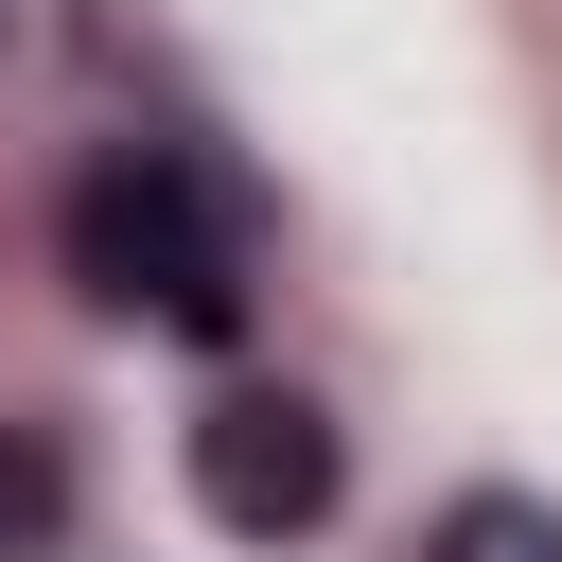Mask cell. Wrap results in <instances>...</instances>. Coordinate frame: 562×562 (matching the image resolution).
<instances>
[{
    "mask_svg": "<svg viewBox=\"0 0 562 562\" xmlns=\"http://www.w3.org/2000/svg\"><path fill=\"white\" fill-rule=\"evenodd\" d=\"M422 562H562V509H544V492H457Z\"/></svg>",
    "mask_w": 562,
    "mask_h": 562,
    "instance_id": "4",
    "label": "cell"
},
{
    "mask_svg": "<svg viewBox=\"0 0 562 562\" xmlns=\"http://www.w3.org/2000/svg\"><path fill=\"white\" fill-rule=\"evenodd\" d=\"M53 544H70V439L0 422V562H53Z\"/></svg>",
    "mask_w": 562,
    "mask_h": 562,
    "instance_id": "3",
    "label": "cell"
},
{
    "mask_svg": "<svg viewBox=\"0 0 562 562\" xmlns=\"http://www.w3.org/2000/svg\"><path fill=\"white\" fill-rule=\"evenodd\" d=\"M70 281H88L105 316H140V334L228 351L246 299H263V246H246V193H228L193 140H123V158L70 176Z\"/></svg>",
    "mask_w": 562,
    "mask_h": 562,
    "instance_id": "1",
    "label": "cell"
},
{
    "mask_svg": "<svg viewBox=\"0 0 562 562\" xmlns=\"http://www.w3.org/2000/svg\"><path fill=\"white\" fill-rule=\"evenodd\" d=\"M334 492H351L334 404H299V386H228V404H193V509H211L228 544H299V527H334Z\"/></svg>",
    "mask_w": 562,
    "mask_h": 562,
    "instance_id": "2",
    "label": "cell"
}]
</instances>
